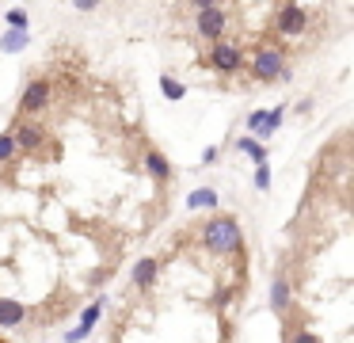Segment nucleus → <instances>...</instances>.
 Here are the masks:
<instances>
[{
  "instance_id": "1",
  "label": "nucleus",
  "mask_w": 354,
  "mask_h": 343,
  "mask_svg": "<svg viewBox=\"0 0 354 343\" xmlns=\"http://www.w3.org/2000/svg\"><path fill=\"white\" fill-rule=\"evenodd\" d=\"M202 244L217 256H232L240 248V225L236 218H214L206 229H202Z\"/></svg>"
},
{
  "instance_id": "2",
  "label": "nucleus",
  "mask_w": 354,
  "mask_h": 343,
  "mask_svg": "<svg viewBox=\"0 0 354 343\" xmlns=\"http://www.w3.org/2000/svg\"><path fill=\"white\" fill-rule=\"evenodd\" d=\"M252 73L259 76V80H282L286 76V50H278V46H263V50H255Z\"/></svg>"
},
{
  "instance_id": "3",
  "label": "nucleus",
  "mask_w": 354,
  "mask_h": 343,
  "mask_svg": "<svg viewBox=\"0 0 354 343\" xmlns=\"http://www.w3.org/2000/svg\"><path fill=\"white\" fill-rule=\"evenodd\" d=\"M225 12L217 4H209V0H202L198 4V35L202 38H221V30H225Z\"/></svg>"
},
{
  "instance_id": "4",
  "label": "nucleus",
  "mask_w": 354,
  "mask_h": 343,
  "mask_svg": "<svg viewBox=\"0 0 354 343\" xmlns=\"http://www.w3.org/2000/svg\"><path fill=\"white\" fill-rule=\"evenodd\" d=\"M305 27H308V12L301 4H282V8H278V30H282L286 38L301 35Z\"/></svg>"
},
{
  "instance_id": "5",
  "label": "nucleus",
  "mask_w": 354,
  "mask_h": 343,
  "mask_svg": "<svg viewBox=\"0 0 354 343\" xmlns=\"http://www.w3.org/2000/svg\"><path fill=\"white\" fill-rule=\"evenodd\" d=\"M240 61H244V58H240V50H236V46H229V42H217L214 50H209V65H214L217 73H225V76L236 73Z\"/></svg>"
},
{
  "instance_id": "6",
  "label": "nucleus",
  "mask_w": 354,
  "mask_h": 343,
  "mask_svg": "<svg viewBox=\"0 0 354 343\" xmlns=\"http://www.w3.org/2000/svg\"><path fill=\"white\" fill-rule=\"evenodd\" d=\"M46 103H50V80H31V88H27L24 99H19V111L35 114V111H42Z\"/></svg>"
},
{
  "instance_id": "7",
  "label": "nucleus",
  "mask_w": 354,
  "mask_h": 343,
  "mask_svg": "<svg viewBox=\"0 0 354 343\" xmlns=\"http://www.w3.org/2000/svg\"><path fill=\"white\" fill-rule=\"evenodd\" d=\"M100 317H103V301H92V305L84 309V317H80V324L65 332V343H80V340H88V335H92V328H95V320H100Z\"/></svg>"
},
{
  "instance_id": "8",
  "label": "nucleus",
  "mask_w": 354,
  "mask_h": 343,
  "mask_svg": "<svg viewBox=\"0 0 354 343\" xmlns=\"http://www.w3.org/2000/svg\"><path fill=\"white\" fill-rule=\"evenodd\" d=\"M12 141H16V149H39V145L46 141V134H42V126H35V122H19V126L12 130Z\"/></svg>"
},
{
  "instance_id": "9",
  "label": "nucleus",
  "mask_w": 354,
  "mask_h": 343,
  "mask_svg": "<svg viewBox=\"0 0 354 343\" xmlns=\"http://www.w3.org/2000/svg\"><path fill=\"white\" fill-rule=\"evenodd\" d=\"M27 320V309L16 297H0V328H19Z\"/></svg>"
},
{
  "instance_id": "10",
  "label": "nucleus",
  "mask_w": 354,
  "mask_h": 343,
  "mask_svg": "<svg viewBox=\"0 0 354 343\" xmlns=\"http://www.w3.org/2000/svg\"><path fill=\"white\" fill-rule=\"evenodd\" d=\"M286 305H290V279H286V274H278L274 286H270V309L286 313Z\"/></svg>"
},
{
  "instance_id": "11",
  "label": "nucleus",
  "mask_w": 354,
  "mask_h": 343,
  "mask_svg": "<svg viewBox=\"0 0 354 343\" xmlns=\"http://www.w3.org/2000/svg\"><path fill=\"white\" fill-rule=\"evenodd\" d=\"M145 168H149V175H153V179H168V175H171L168 157H164L160 149H149L145 152Z\"/></svg>"
},
{
  "instance_id": "12",
  "label": "nucleus",
  "mask_w": 354,
  "mask_h": 343,
  "mask_svg": "<svg viewBox=\"0 0 354 343\" xmlns=\"http://www.w3.org/2000/svg\"><path fill=\"white\" fill-rule=\"evenodd\" d=\"M133 282H138L141 290H149L156 282V259H141V263H133Z\"/></svg>"
},
{
  "instance_id": "13",
  "label": "nucleus",
  "mask_w": 354,
  "mask_h": 343,
  "mask_svg": "<svg viewBox=\"0 0 354 343\" xmlns=\"http://www.w3.org/2000/svg\"><path fill=\"white\" fill-rule=\"evenodd\" d=\"M236 149L244 152V157H252V160H255V168H259V164H267V149H263V145L255 141V137H240V141H236Z\"/></svg>"
},
{
  "instance_id": "14",
  "label": "nucleus",
  "mask_w": 354,
  "mask_h": 343,
  "mask_svg": "<svg viewBox=\"0 0 354 343\" xmlns=\"http://www.w3.org/2000/svg\"><path fill=\"white\" fill-rule=\"evenodd\" d=\"M187 206H191V210H202V206H217V191H214V187L191 191V195H187Z\"/></svg>"
},
{
  "instance_id": "15",
  "label": "nucleus",
  "mask_w": 354,
  "mask_h": 343,
  "mask_svg": "<svg viewBox=\"0 0 354 343\" xmlns=\"http://www.w3.org/2000/svg\"><path fill=\"white\" fill-rule=\"evenodd\" d=\"M282 118H286V107H274V111H267V122H263V130H259L263 141H267V137L274 134L278 126H282Z\"/></svg>"
},
{
  "instance_id": "16",
  "label": "nucleus",
  "mask_w": 354,
  "mask_h": 343,
  "mask_svg": "<svg viewBox=\"0 0 354 343\" xmlns=\"http://www.w3.org/2000/svg\"><path fill=\"white\" fill-rule=\"evenodd\" d=\"M4 19H8V27H12V30L27 35V23H31V19H27V12H24V8H12V12L4 15Z\"/></svg>"
},
{
  "instance_id": "17",
  "label": "nucleus",
  "mask_w": 354,
  "mask_h": 343,
  "mask_svg": "<svg viewBox=\"0 0 354 343\" xmlns=\"http://www.w3.org/2000/svg\"><path fill=\"white\" fill-rule=\"evenodd\" d=\"M160 91H164L168 99H183V96H187V88H183L179 80H171V76H160Z\"/></svg>"
},
{
  "instance_id": "18",
  "label": "nucleus",
  "mask_w": 354,
  "mask_h": 343,
  "mask_svg": "<svg viewBox=\"0 0 354 343\" xmlns=\"http://www.w3.org/2000/svg\"><path fill=\"white\" fill-rule=\"evenodd\" d=\"M0 46H4L8 53H16V50H24V46H27V35H19V30H8V35L0 38Z\"/></svg>"
},
{
  "instance_id": "19",
  "label": "nucleus",
  "mask_w": 354,
  "mask_h": 343,
  "mask_svg": "<svg viewBox=\"0 0 354 343\" xmlns=\"http://www.w3.org/2000/svg\"><path fill=\"white\" fill-rule=\"evenodd\" d=\"M12 157H16V141H12V134H0V164H8Z\"/></svg>"
},
{
  "instance_id": "20",
  "label": "nucleus",
  "mask_w": 354,
  "mask_h": 343,
  "mask_svg": "<svg viewBox=\"0 0 354 343\" xmlns=\"http://www.w3.org/2000/svg\"><path fill=\"white\" fill-rule=\"evenodd\" d=\"M255 187H259V191H267V187H270V168H267V164L255 168Z\"/></svg>"
},
{
  "instance_id": "21",
  "label": "nucleus",
  "mask_w": 354,
  "mask_h": 343,
  "mask_svg": "<svg viewBox=\"0 0 354 343\" xmlns=\"http://www.w3.org/2000/svg\"><path fill=\"white\" fill-rule=\"evenodd\" d=\"M263 122H267V111H255L252 118H248V130H255V134H259V130H263Z\"/></svg>"
},
{
  "instance_id": "22",
  "label": "nucleus",
  "mask_w": 354,
  "mask_h": 343,
  "mask_svg": "<svg viewBox=\"0 0 354 343\" xmlns=\"http://www.w3.org/2000/svg\"><path fill=\"white\" fill-rule=\"evenodd\" d=\"M290 343H320V340H316V335L313 332H297V335H293V340Z\"/></svg>"
}]
</instances>
